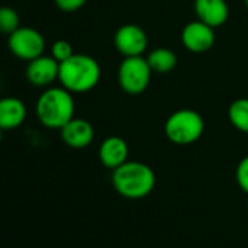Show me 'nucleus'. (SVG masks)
<instances>
[{
  "instance_id": "nucleus-1",
  "label": "nucleus",
  "mask_w": 248,
  "mask_h": 248,
  "mask_svg": "<svg viewBox=\"0 0 248 248\" xmlns=\"http://www.w3.org/2000/svg\"><path fill=\"white\" fill-rule=\"evenodd\" d=\"M111 183L121 197L139 200L154 191L156 186V175L149 165L139 161H127L112 170Z\"/></svg>"
},
{
  "instance_id": "nucleus-2",
  "label": "nucleus",
  "mask_w": 248,
  "mask_h": 248,
  "mask_svg": "<svg viewBox=\"0 0 248 248\" xmlns=\"http://www.w3.org/2000/svg\"><path fill=\"white\" fill-rule=\"evenodd\" d=\"M35 114L44 127L60 130L75 117L73 93L63 86H50L38 96Z\"/></svg>"
},
{
  "instance_id": "nucleus-3",
  "label": "nucleus",
  "mask_w": 248,
  "mask_h": 248,
  "mask_svg": "<svg viewBox=\"0 0 248 248\" xmlns=\"http://www.w3.org/2000/svg\"><path fill=\"white\" fill-rule=\"evenodd\" d=\"M101 79L99 63L88 54H73L60 63L59 82L72 93L92 91Z\"/></svg>"
},
{
  "instance_id": "nucleus-4",
  "label": "nucleus",
  "mask_w": 248,
  "mask_h": 248,
  "mask_svg": "<svg viewBox=\"0 0 248 248\" xmlns=\"http://www.w3.org/2000/svg\"><path fill=\"white\" fill-rule=\"evenodd\" d=\"M204 118L200 112L191 108H181L174 111L164 124L167 139L178 146H188L196 143L204 133Z\"/></svg>"
},
{
  "instance_id": "nucleus-5",
  "label": "nucleus",
  "mask_w": 248,
  "mask_h": 248,
  "mask_svg": "<svg viewBox=\"0 0 248 248\" xmlns=\"http://www.w3.org/2000/svg\"><path fill=\"white\" fill-rule=\"evenodd\" d=\"M152 69L143 56L124 57L117 70V80L120 88L127 95L143 93L152 79Z\"/></svg>"
},
{
  "instance_id": "nucleus-6",
  "label": "nucleus",
  "mask_w": 248,
  "mask_h": 248,
  "mask_svg": "<svg viewBox=\"0 0 248 248\" xmlns=\"http://www.w3.org/2000/svg\"><path fill=\"white\" fill-rule=\"evenodd\" d=\"M11 53L24 62H31L44 54L46 40L43 34L30 27H19L8 37Z\"/></svg>"
},
{
  "instance_id": "nucleus-7",
  "label": "nucleus",
  "mask_w": 248,
  "mask_h": 248,
  "mask_svg": "<svg viewBox=\"0 0 248 248\" xmlns=\"http://www.w3.org/2000/svg\"><path fill=\"white\" fill-rule=\"evenodd\" d=\"M148 44L149 40L145 30L136 24L121 25L114 34V47L123 57L143 56Z\"/></svg>"
},
{
  "instance_id": "nucleus-8",
  "label": "nucleus",
  "mask_w": 248,
  "mask_h": 248,
  "mask_svg": "<svg viewBox=\"0 0 248 248\" xmlns=\"http://www.w3.org/2000/svg\"><path fill=\"white\" fill-rule=\"evenodd\" d=\"M215 41V28L206 25L199 19L186 24V27L181 31V43L184 48L194 54L207 53L209 50L213 48Z\"/></svg>"
},
{
  "instance_id": "nucleus-9",
  "label": "nucleus",
  "mask_w": 248,
  "mask_h": 248,
  "mask_svg": "<svg viewBox=\"0 0 248 248\" xmlns=\"http://www.w3.org/2000/svg\"><path fill=\"white\" fill-rule=\"evenodd\" d=\"M60 63L53 56H40L28 62L25 75L31 85L37 88H50L59 80Z\"/></svg>"
},
{
  "instance_id": "nucleus-10",
  "label": "nucleus",
  "mask_w": 248,
  "mask_h": 248,
  "mask_svg": "<svg viewBox=\"0 0 248 248\" xmlns=\"http://www.w3.org/2000/svg\"><path fill=\"white\" fill-rule=\"evenodd\" d=\"M60 136L69 148L83 149L93 142L95 130L88 120L73 117L60 129Z\"/></svg>"
},
{
  "instance_id": "nucleus-11",
  "label": "nucleus",
  "mask_w": 248,
  "mask_h": 248,
  "mask_svg": "<svg viewBox=\"0 0 248 248\" xmlns=\"http://www.w3.org/2000/svg\"><path fill=\"white\" fill-rule=\"evenodd\" d=\"M193 8L196 19L212 28L225 25L229 18V6L226 0H194Z\"/></svg>"
},
{
  "instance_id": "nucleus-12",
  "label": "nucleus",
  "mask_w": 248,
  "mask_h": 248,
  "mask_svg": "<svg viewBox=\"0 0 248 248\" xmlns=\"http://www.w3.org/2000/svg\"><path fill=\"white\" fill-rule=\"evenodd\" d=\"M98 156L105 168L115 170L129 161V145L120 136H109L101 142Z\"/></svg>"
},
{
  "instance_id": "nucleus-13",
  "label": "nucleus",
  "mask_w": 248,
  "mask_h": 248,
  "mask_svg": "<svg viewBox=\"0 0 248 248\" xmlns=\"http://www.w3.org/2000/svg\"><path fill=\"white\" fill-rule=\"evenodd\" d=\"M28 115L27 105L16 96L0 98V129L3 132L15 130L25 123Z\"/></svg>"
},
{
  "instance_id": "nucleus-14",
  "label": "nucleus",
  "mask_w": 248,
  "mask_h": 248,
  "mask_svg": "<svg viewBox=\"0 0 248 248\" xmlns=\"http://www.w3.org/2000/svg\"><path fill=\"white\" fill-rule=\"evenodd\" d=\"M146 60H148L152 72L158 73V75L171 73L177 67V64H178L177 54L171 48H167V47H156V48H154L148 54Z\"/></svg>"
},
{
  "instance_id": "nucleus-15",
  "label": "nucleus",
  "mask_w": 248,
  "mask_h": 248,
  "mask_svg": "<svg viewBox=\"0 0 248 248\" xmlns=\"http://www.w3.org/2000/svg\"><path fill=\"white\" fill-rule=\"evenodd\" d=\"M228 120L232 127L248 135V98H238L228 108Z\"/></svg>"
},
{
  "instance_id": "nucleus-16",
  "label": "nucleus",
  "mask_w": 248,
  "mask_h": 248,
  "mask_svg": "<svg viewBox=\"0 0 248 248\" xmlns=\"http://www.w3.org/2000/svg\"><path fill=\"white\" fill-rule=\"evenodd\" d=\"M21 27V19L18 12L11 6L0 8V32L11 35Z\"/></svg>"
},
{
  "instance_id": "nucleus-17",
  "label": "nucleus",
  "mask_w": 248,
  "mask_h": 248,
  "mask_svg": "<svg viewBox=\"0 0 248 248\" xmlns=\"http://www.w3.org/2000/svg\"><path fill=\"white\" fill-rule=\"evenodd\" d=\"M73 54H75V53H73V47H72V44H70L69 41H66V40H59V41H56V43L51 46V56H53L59 63L67 60V59L72 57Z\"/></svg>"
},
{
  "instance_id": "nucleus-18",
  "label": "nucleus",
  "mask_w": 248,
  "mask_h": 248,
  "mask_svg": "<svg viewBox=\"0 0 248 248\" xmlns=\"http://www.w3.org/2000/svg\"><path fill=\"white\" fill-rule=\"evenodd\" d=\"M235 180L239 186V188L248 194V155L244 156L239 164L236 165V170H235Z\"/></svg>"
},
{
  "instance_id": "nucleus-19",
  "label": "nucleus",
  "mask_w": 248,
  "mask_h": 248,
  "mask_svg": "<svg viewBox=\"0 0 248 248\" xmlns=\"http://www.w3.org/2000/svg\"><path fill=\"white\" fill-rule=\"evenodd\" d=\"M88 0H54L56 6L66 14H72L76 12L79 9H82L86 5Z\"/></svg>"
},
{
  "instance_id": "nucleus-20",
  "label": "nucleus",
  "mask_w": 248,
  "mask_h": 248,
  "mask_svg": "<svg viewBox=\"0 0 248 248\" xmlns=\"http://www.w3.org/2000/svg\"><path fill=\"white\" fill-rule=\"evenodd\" d=\"M2 140H3V130L0 129V143H2Z\"/></svg>"
},
{
  "instance_id": "nucleus-21",
  "label": "nucleus",
  "mask_w": 248,
  "mask_h": 248,
  "mask_svg": "<svg viewBox=\"0 0 248 248\" xmlns=\"http://www.w3.org/2000/svg\"><path fill=\"white\" fill-rule=\"evenodd\" d=\"M245 6H247V9H248V0H245Z\"/></svg>"
}]
</instances>
